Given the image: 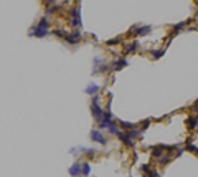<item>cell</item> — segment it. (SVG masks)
<instances>
[{
    "label": "cell",
    "mask_w": 198,
    "mask_h": 177,
    "mask_svg": "<svg viewBox=\"0 0 198 177\" xmlns=\"http://www.w3.org/2000/svg\"><path fill=\"white\" fill-rule=\"evenodd\" d=\"M48 33H50V20L48 18H41V20L36 23V27L30 32V35H33V37H36V38H43Z\"/></svg>",
    "instance_id": "obj_1"
},
{
    "label": "cell",
    "mask_w": 198,
    "mask_h": 177,
    "mask_svg": "<svg viewBox=\"0 0 198 177\" xmlns=\"http://www.w3.org/2000/svg\"><path fill=\"white\" fill-rule=\"evenodd\" d=\"M81 4H78L76 7H73L71 8V12H69V23H71V27L73 28H76V27H79L81 25Z\"/></svg>",
    "instance_id": "obj_2"
},
{
    "label": "cell",
    "mask_w": 198,
    "mask_h": 177,
    "mask_svg": "<svg viewBox=\"0 0 198 177\" xmlns=\"http://www.w3.org/2000/svg\"><path fill=\"white\" fill-rule=\"evenodd\" d=\"M127 65H129V61L125 60V58L119 56V58H116L114 61H111V63H109V66H111V71H121L122 68H125Z\"/></svg>",
    "instance_id": "obj_3"
},
{
    "label": "cell",
    "mask_w": 198,
    "mask_h": 177,
    "mask_svg": "<svg viewBox=\"0 0 198 177\" xmlns=\"http://www.w3.org/2000/svg\"><path fill=\"white\" fill-rule=\"evenodd\" d=\"M89 136H91V139L94 141V142H99V144H106V142H107V137L102 134L101 129H92Z\"/></svg>",
    "instance_id": "obj_4"
},
{
    "label": "cell",
    "mask_w": 198,
    "mask_h": 177,
    "mask_svg": "<svg viewBox=\"0 0 198 177\" xmlns=\"http://www.w3.org/2000/svg\"><path fill=\"white\" fill-rule=\"evenodd\" d=\"M111 124H112V113L111 111H106V114L99 121V129H107Z\"/></svg>",
    "instance_id": "obj_5"
},
{
    "label": "cell",
    "mask_w": 198,
    "mask_h": 177,
    "mask_svg": "<svg viewBox=\"0 0 198 177\" xmlns=\"http://www.w3.org/2000/svg\"><path fill=\"white\" fill-rule=\"evenodd\" d=\"M91 111H92V116H94V119L98 121H101V117L106 114V111H102V108H101V104H91Z\"/></svg>",
    "instance_id": "obj_6"
},
{
    "label": "cell",
    "mask_w": 198,
    "mask_h": 177,
    "mask_svg": "<svg viewBox=\"0 0 198 177\" xmlns=\"http://www.w3.org/2000/svg\"><path fill=\"white\" fill-rule=\"evenodd\" d=\"M68 172L71 174L73 177H79V175H81V162L73 164V166L69 167V170H68Z\"/></svg>",
    "instance_id": "obj_7"
},
{
    "label": "cell",
    "mask_w": 198,
    "mask_h": 177,
    "mask_svg": "<svg viewBox=\"0 0 198 177\" xmlns=\"http://www.w3.org/2000/svg\"><path fill=\"white\" fill-rule=\"evenodd\" d=\"M139 48V41H130V43L124 45V51L125 53H135Z\"/></svg>",
    "instance_id": "obj_8"
},
{
    "label": "cell",
    "mask_w": 198,
    "mask_h": 177,
    "mask_svg": "<svg viewBox=\"0 0 198 177\" xmlns=\"http://www.w3.org/2000/svg\"><path fill=\"white\" fill-rule=\"evenodd\" d=\"M165 146H155V147H152V156L154 157H157V159H160L162 156H164V152H165Z\"/></svg>",
    "instance_id": "obj_9"
},
{
    "label": "cell",
    "mask_w": 198,
    "mask_h": 177,
    "mask_svg": "<svg viewBox=\"0 0 198 177\" xmlns=\"http://www.w3.org/2000/svg\"><path fill=\"white\" fill-rule=\"evenodd\" d=\"M125 134H127L132 141H137V139H140V136H142V129L137 127V129H132V131H125Z\"/></svg>",
    "instance_id": "obj_10"
},
{
    "label": "cell",
    "mask_w": 198,
    "mask_h": 177,
    "mask_svg": "<svg viewBox=\"0 0 198 177\" xmlns=\"http://www.w3.org/2000/svg\"><path fill=\"white\" fill-rule=\"evenodd\" d=\"M117 137H119V139H121V141H122V142H124L127 147H134V141H132V139H130V137H129L125 133H121Z\"/></svg>",
    "instance_id": "obj_11"
},
{
    "label": "cell",
    "mask_w": 198,
    "mask_h": 177,
    "mask_svg": "<svg viewBox=\"0 0 198 177\" xmlns=\"http://www.w3.org/2000/svg\"><path fill=\"white\" fill-rule=\"evenodd\" d=\"M119 126L122 127L124 131H132V129H137V124H134V123H127V121H119Z\"/></svg>",
    "instance_id": "obj_12"
},
{
    "label": "cell",
    "mask_w": 198,
    "mask_h": 177,
    "mask_svg": "<svg viewBox=\"0 0 198 177\" xmlns=\"http://www.w3.org/2000/svg\"><path fill=\"white\" fill-rule=\"evenodd\" d=\"M99 90H101V86H99V84H94V83H92V84H89V86L88 88H86V94H92V96H94V94H98L99 93Z\"/></svg>",
    "instance_id": "obj_13"
},
{
    "label": "cell",
    "mask_w": 198,
    "mask_h": 177,
    "mask_svg": "<svg viewBox=\"0 0 198 177\" xmlns=\"http://www.w3.org/2000/svg\"><path fill=\"white\" fill-rule=\"evenodd\" d=\"M187 124H188V127H190L191 131H193V129H196V127H198V113L195 114V116H191L190 119L187 121Z\"/></svg>",
    "instance_id": "obj_14"
},
{
    "label": "cell",
    "mask_w": 198,
    "mask_h": 177,
    "mask_svg": "<svg viewBox=\"0 0 198 177\" xmlns=\"http://www.w3.org/2000/svg\"><path fill=\"white\" fill-rule=\"evenodd\" d=\"M64 41H66L68 45H78V43H79V40L74 37V35H73V32H71V33H66Z\"/></svg>",
    "instance_id": "obj_15"
},
{
    "label": "cell",
    "mask_w": 198,
    "mask_h": 177,
    "mask_svg": "<svg viewBox=\"0 0 198 177\" xmlns=\"http://www.w3.org/2000/svg\"><path fill=\"white\" fill-rule=\"evenodd\" d=\"M107 133H111V134H114V136H119V134L122 133L121 131V127H119V124H116V123H112L111 126L107 127Z\"/></svg>",
    "instance_id": "obj_16"
},
{
    "label": "cell",
    "mask_w": 198,
    "mask_h": 177,
    "mask_svg": "<svg viewBox=\"0 0 198 177\" xmlns=\"http://www.w3.org/2000/svg\"><path fill=\"white\" fill-rule=\"evenodd\" d=\"M91 174V164L89 162H81V175L88 177Z\"/></svg>",
    "instance_id": "obj_17"
},
{
    "label": "cell",
    "mask_w": 198,
    "mask_h": 177,
    "mask_svg": "<svg viewBox=\"0 0 198 177\" xmlns=\"http://www.w3.org/2000/svg\"><path fill=\"white\" fill-rule=\"evenodd\" d=\"M152 30V27H148V25H144V27H139L137 30V37H145V35H148V32Z\"/></svg>",
    "instance_id": "obj_18"
},
{
    "label": "cell",
    "mask_w": 198,
    "mask_h": 177,
    "mask_svg": "<svg viewBox=\"0 0 198 177\" xmlns=\"http://www.w3.org/2000/svg\"><path fill=\"white\" fill-rule=\"evenodd\" d=\"M183 28H185V22H182V23H178V25H175V27H173V28H172V33H170V38H172V37H175V35H177V33H180V32H182V30H183Z\"/></svg>",
    "instance_id": "obj_19"
},
{
    "label": "cell",
    "mask_w": 198,
    "mask_h": 177,
    "mask_svg": "<svg viewBox=\"0 0 198 177\" xmlns=\"http://www.w3.org/2000/svg\"><path fill=\"white\" fill-rule=\"evenodd\" d=\"M58 8H59V5H50V7L46 8V17H50V15H53V14H55L56 10H58Z\"/></svg>",
    "instance_id": "obj_20"
},
{
    "label": "cell",
    "mask_w": 198,
    "mask_h": 177,
    "mask_svg": "<svg viewBox=\"0 0 198 177\" xmlns=\"http://www.w3.org/2000/svg\"><path fill=\"white\" fill-rule=\"evenodd\" d=\"M164 53H165L164 50H152V58H154V60H158Z\"/></svg>",
    "instance_id": "obj_21"
},
{
    "label": "cell",
    "mask_w": 198,
    "mask_h": 177,
    "mask_svg": "<svg viewBox=\"0 0 198 177\" xmlns=\"http://www.w3.org/2000/svg\"><path fill=\"white\" fill-rule=\"evenodd\" d=\"M53 33H55V37H58V38H64L66 37L64 30H53Z\"/></svg>",
    "instance_id": "obj_22"
},
{
    "label": "cell",
    "mask_w": 198,
    "mask_h": 177,
    "mask_svg": "<svg viewBox=\"0 0 198 177\" xmlns=\"http://www.w3.org/2000/svg\"><path fill=\"white\" fill-rule=\"evenodd\" d=\"M121 38H112V40H107L106 41V45H109V47H112V45H117V43H121Z\"/></svg>",
    "instance_id": "obj_23"
},
{
    "label": "cell",
    "mask_w": 198,
    "mask_h": 177,
    "mask_svg": "<svg viewBox=\"0 0 198 177\" xmlns=\"http://www.w3.org/2000/svg\"><path fill=\"white\" fill-rule=\"evenodd\" d=\"M170 160H172V157L170 156H165V154H164V156L158 159V162H160V164H167V162H170Z\"/></svg>",
    "instance_id": "obj_24"
},
{
    "label": "cell",
    "mask_w": 198,
    "mask_h": 177,
    "mask_svg": "<svg viewBox=\"0 0 198 177\" xmlns=\"http://www.w3.org/2000/svg\"><path fill=\"white\" fill-rule=\"evenodd\" d=\"M91 104H101V98H99V94H94V96L91 98Z\"/></svg>",
    "instance_id": "obj_25"
},
{
    "label": "cell",
    "mask_w": 198,
    "mask_h": 177,
    "mask_svg": "<svg viewBox=\"0 0 198 177\" xmlns=\"http://www.w3.org/2000/svg\"><path fill=\"white\" fill-rule=\"evenodd\" d=\"M193 109H195V111H196V113H198V99H196V101H195V103H193Z\"/></svg>",
    "instance_id": "obj_26"
},
{
    "label": "cell",
    "mask_w": 198,
    "mask_h": 177,
    "mask_svg": "<svg viewBox=\"0 0 198 177\" xmlns=\"http://www.w3.org/2000/svg\"><path fill=\"white\" fill-rule=\"evenodd\" d=\"M46 2H48L50 5H55V0H46Z\"/></svg>",
    "instance_id": "obj_27"
}]
</instances>
